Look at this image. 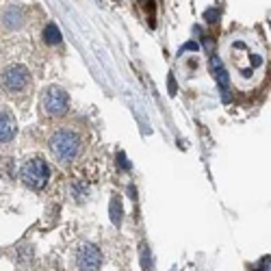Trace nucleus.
Returning a JSON list of instances; mask_svg holds the SVG:
<instances>
[{
  "mask_svg": "<svg viewBox=\"0 0 271 271\" xmlns=\"http://www.w3.org/2000/svg\"><path fill=\"white\" fill-rule=\"evenodd\" d=\"M230 61L235 81L241 89L254 87L265 72V54L256 44H252L245 37H239L230 44Z\"/></svg>",
  "mask_w": 271,
  "mask_h": 271,
  "instance_id": "nucleus-1",
  "label": "nucleus"
},
{
  "mask_svg": "<svg viewBox=\"0 0 271 271\" xmlns=\"http://www.w3.org/2000/svg\"><path fill=\"white\" fill-rule=\"evenodd\" d=\"M48 148H50V154L54 157V161L61 163V165H69V163H74L79 159V154L83 150V141L76 130L59 128L50 135Z\"/></svg>",
  "mask_w": 271,
  "mask_h": 271,
  "instance_id": "nucleus-2",
  "label": "nucleus"
},
{
  "mask_svg": "<svg viewBox=\"0 0 271 271\" xmlns=\"http://www.w3.org/2000/svg\"><path fill=\"white\" fill-rule=\"evenodd\" d=\"M20 178H22V182H24L28 189L42 191L46 184H48V178H50L48 163H46L44 159H40V157L28 159L24 165L20 167Z\"/></svg>",
  "mask_w": 271,
  "mask_h": 271,
  "instance_id": "nucleus-3",
  "label": "nucleus"
},
{
  "mask_svg": "<svg viewBox=\"0 0 271 271\" xmlns=\"http://www.w3.org/2000/svg\"><path fill=\"white\" fill-rule=\"evenodd\" d=\"M0 83L7 91L11 94H22V91H28L30 89V83H33V76H30L28 67L15 63V65H9L0 76Z\"/></svg>",
  "mask_w": 271,
  "mask_h": 271,
  "instance_id": "nucleus-4",
  "label": "nucleus"
},
{
  "mask_svg": "<svg viewBox=\"0 0 271 271\" xmlns=\"http://www.w3.org/2000/svg\"><path fill=\"white\" fill-rule=\"evenodd\" d=\"M42 106H44L46 115H50V118H63L69 108V96L61 87L52 85V87H48L44 91Z\"/></svg>",
  "mask_w": 271,
  "mask_h": 271,
  "instance_id": "nucleus-5",
  "label": "nucleus"
},
{
  "mask_svg": "<svg viewBox=\"0 0 271 271\" xmlns=\"http://www.w3.org/2000/svg\"><path fill=\"white\" fill-rule=\"evenodd\" d=\"M74 262L79 271H100V267H102V252L94 243H81L74 252Z\"/></svg>",
  "mask_w": 271,
  "mask_h": 271,
  "instance_id": "nucleus-6",
  "label": "nucleus"
},
{
  "mask_svg": "<svg viewBox=\"0 0 271 271\" xmlns=\"http://www.w3.org/2000/svg\"><path fill=\"white\" fill-rule=\"evenodd\" d=\"M0 24H3L7 30H18L24 24V9H20V7H5L3 13H0Z\"/></svg>",
  "mask_w": 271,
  "mask_h": 271,
  "instance_id": "nucleus-7",
  "label": "nucleus"
},
{
  "mask_svg": "<svg viewBox=\"0 0 271 271\" xmlns=\"http://www.w3.org/2000/svg\"><path fill=\"white\" fill-rule=\"evenodd\" d=\"M211 69H213L215 83L219 85V89L223 91V98H226V102H228V98H230L228 96V89H230V72L221 65L219 57H211Z\"/></svg>",
  "mask_w": 271,
  "mask_h": 271,
  "instance_id": "nucleus-8",
  "label": "nucleus"
},
{
  "mask_svg": "<svg viewBox=\"0 0 271 271\" xmlns=\"http://www.w3.org/2000/svg\"><path fill=\"white\" fill-rule=\"evenodd\" d=\"M15 133H18V124H15V118H13L9 111H0V143L13 141Z\"/></svg>",
  "mask_w": 271,
  "mask_h": 271,
  "instance_id": "nucleus-9",
  "label": "nucleus"
},
{
  "mask_svg": "<svg viewBox=\"0 0 271 271\" xmlns=\"http://www.w3.org/2000/svg\"><path fill=\"white\" fill-rule=\"evenodd\" d=\"M108 215H111V221L113 226H122V217H124V208H122V200L120 196H113L111 198V206H108Z\"/></svg>",
  "mask_w": 271,
  "mask_h": 271,
  "instance_id": "nucleus-10",
  "label": "nucleus"
},
{
  "mask_svg": "<svg viewBox=\"0 0 271 271\" xmlns=\"http://www.w3.org/2000/svg\"><path fill=\"white\" fill-rule=\"evenodd\" d=\"M44 42L48 44V46H57L61 44V30L57 24H48L44 28Z\"/></svg>",
  "mask_w": 271,
  "mask_h": 271,
  "instance_id": "nucleus-11",
  "label": "nucleus"
},
{
  "mask_svg": "<svg viewBox=\"0 0 271 271\" xmlns=\"http://www.w3.org/2000/svg\"><path fill=\"white\" fill-rule=\"evenodd\" d=\"M72 196H74L76 202H85L87 196H89V187L87 184H83V182H74L72 184Z\"/></svg>",
  "mask_w": 271,
  "mask_h": 271,
  "instance_id": "nucleus-12",
  "label": "nucleus"
},
{
  "mask_svg": "<svg viewBox=\"0 0 271 271\" xmlns=\"http://www.w3.org/2000/svg\"><path fill=\"white\" fill-rule=\"evenodd\" d=\"M141 267H143L145 271H152V258H150L148 245H141Z\"/></svg>",
  "mask_w": 271,
  "mask_h": 271,
  "instance_id": "nucleus-13",
  "label": "nucleus"
},
{
  "mask_svg": "<svg viewBox=\"0 0 271 271\" xmlns=\"http://www.w3.org/2000/svg\"><path fill=\"white\" fill-rule=\"evenodd\" d=\"M118 165H120L122 172H128V169H130V163H128V159H126V154H124V152L118 154Z\"/></svg>",
  "mask_w": 271,
  "mask_h": 271,
  "instance_id": "nucleus-14",
  "label": "nucleus"
},
{
  "mask_svg": "<svg viewBox=\"0 0 271 271\" xmlns=\"http://www.w3.org/2000/svg\"><path fill=\"white\" fill-rule=\"evenodd\" d=\"M204 18H206V22H211V24L219 22V9H208V11L204 13Z\"/></svg>",
  "mask_w": 271,
  "mask_h": 271,
  "instance_id": "nucleus-15",
  "label": "nucleus"
},
{
  "mask_svg": "<svg viewBox=\"0 0 271 271\" xmlns=\"http://www.w3.org/2000/svg\"><path fill=\"white\" fill-rule=\"evenodd\" d=\"M167 87H169V94L176 96L178 87H176V79H174V74H169V76H167Z\"/></svg>",
  "mask_w": 271,
  "mask_h": 271,
  "instance_id": "nucleus-16",
  "label": "nucleus"
},
{
  "mask_svg": "<svg viewBox=\"0 0 271 271\" xmlns=\"http://www.w3.org/2000/svg\"><path fill=\"white\" fill-rule=\"evenodd\" d=\"M198 48H200V46H198L196 42H189V44H184V46H182L180 52H184V50H198Z\"/></svg>",
  "mask_w": 271,
  "mask_h": 271,
  "instance_id": "nucleus-17",
  "label": "nucleus"
},
{
  "mask_svg": "<svg viewBox=\"0 0 271 271\" xmlns=\"http://www.w3.org/2000/svg\"><path fill=\"white\" fill-rule=\"evenodd\" d=\"M260 271H269V256H265L260 260Z\"/></svg>",
  "mask_w": 271,
  "mask_h": 271,
  "instance_id": "nucleus-18",
  "label": "nucleus"
}]
</instances>
